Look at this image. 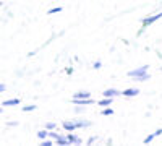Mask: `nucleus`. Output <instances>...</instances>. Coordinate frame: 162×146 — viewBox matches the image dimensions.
I'll return each instance as SVG.
<instances>
[{
    "label": "nucleus",
    "instance_id": "1",
    "mask_svg": "<svg viewBox=\"0 0 162 146\" xmlns=\"http://www.w3.org/2000/svg\"><path fill=\"white\" fill-rule=\"evenodd\" d=\"M162 18V12L160 13H156V15H151V16H146V18H143L141 20V25H143V28L146 29L148 26H151L152 23H156L157 20H160Z\"/></svg>",
    "mask_w": 162,
    "mask_h": 146
},
{
    "label": "nucleus",
    "instance_id": "2",
    "mask_svg": "<svg viewBox=\"0 0 162 146\" xmlns=\"http://www.w3.org/2000/svg\"><path fill=\"white\" fill-rule=\"evenodd\" d=\"M148 68H149L148 65H143V67H138V68H135V70H130L126 75H128L130 78H133V80H136V78H140L141 75H144V73L148 71Z\"/></svg>",
    "mask_w": 162,
    "mask_h": 146
},
{
    "label": "nucleus",
    "instance_id": "3",
    "mask_svg": "<svg viewBox=\"0 0 162 146\" xmlns=\"http://www.w3.org/2000/svg\"><path fill=\"white\" fill-rule=\"evenodd\" d=\"M140 94V89L138 88H126L123 91H120V96H125V98H135Z\"/></svg>",
    "mask_w": 162,
    "mask_h": 146
},
{
    "label": "nucleus",
    "instance_id": "4",
    "mask_svg": "<svg viewBox=\"0 0 162 146\" xmlns=\"http://www.w3.org/2000/svg\"><path fill=\"white\" fill-rule=\"evenodd\" d=\"M102 96L104 98H117V96H120V91L118 89H115V88H109V89H106V91L102 93Z\"/></svg>",
    "mask_w": 162,
    "mask_h": 146
},
{
    "label": "nucleus",
    "instance_id": "5",
    "mask_svg": "<svg viewBox=\"0 0 162 146\" xmlns=\"http://www.w3.org/2000/svg\"><path fill=\"white\" fill-rule=\"evenodd\" d=\"M71 102L76 106H89V104H94V101H92V98H83V99H73Z\"/></svg>",
    "mask_w": 162,
    "mask_h": 146
},
{
    "label": "nucleus",
    "instance_id": "6",
    "mask_svg": "<svg viewBox=\"0 0 162 146\" xmlns=\"http://www.w3.org/2000/svg\"><path fill=\"white\" fill-rule=\"evenodd\" d=\"M67 140L70 141V144H81V143H83V140H81L79 136H76V135H73L71 132L67 135Z\"/></svg>",
    "mask_w": 162,
    "mask_h": 146
},
{
    "label": "nucleus",
    "instance_id": "7",
    "mask_svg": "<svg viewBox=\"0 0 162 146\" xmlns=\"http://www.w3.org/2000/svg\"><path fill=\"white\" fill-rule=\"evenodd\" d=\"M20 104V99L18 98H13V99H7V101H3L2 106H5V107H11V106H18Z\"/></svg>",
    "mask_w": 162,
    "mask_h": 146
},
{
    "label": "nucleus",
    "instance_id": "8",
    "mask_svg": "<svg viewBox=\"0 0 162 146\" xmlns=\"http://www.w3.org/2000/svg\"><path fill=\"white\" fill-rule=\"evenodd\" d=\"M114 99L112 98H102L99 102H97V106H101V107H109V106H112Z\"/></svg>",
    "mask_w": 162,
    "mask_h": 146
},
{
    "label": "nucleus",
    "instance_id": "9",
    "mask_svg": "<svg viewBox=\"0 0 162 146\" xmlns=\"http://www.w3.org/2000/svg\"><path fill=\"white\" fill-rule=\"evenodd\" d=\"M75 127L76 128H88V127H91V122H88V120H75Z\"/></svg>",
    "mask_w": 162,
    "mask_h": 146
},
{
    "label": "nucleus",
    "instance_id": "10",
    "mask_svg": "<svg viewBox=\"0 0 162 146\" xmlns=\"http://www.w3.org/2000/svg\"><path fill=\"white\" fill-rule=\"evenodd\" d=\"M63 130L65 132H75L76 130V127H75V122H63Z\"/></svg>",
    "mask_w": 162,
    "mask_h": 146
},
{
    "label": "nucleus",
    "instance_id": "11",
    "mask_svg": "<svg viewBox=\"0 0 162 146\" xmlns=\"http://www.w3.org/2000/svg\"><path fill=\"white\" fill-rule=\"evenodd\" d=\"M55 144H60V146H68L70 141L67 140V136H63V135H59V138L55 140Z\"/></svg>",
    "mask_w": 162,
    "mask_h": 146
},
{
    "label": "nucleus",
    "instance_id": "12",
    "mask_svg": "<svg viewBox=\"0 0 162 146\" xmlns=\"http://www.w3.org/2000/svg\"><path fill=\"white\" fill-rule=\"evenodd\" d=\"M83 98H91V94L88 91H79L73 94V99H83Z\"/></svg>",
    "mask_w": 162,
    "mask_h": 146
},
{
    "label": "nucleus",
    "instance_id": "13",
    "mask_svg": "<svg viewBox=\"0 0 162 146\" xmlns=\"http://www.w3.org/2000/svg\"><path fill=\"white\" fill-rule=\"evenodd\" d=\"M37 109V106H34V104H29V106H23L21 110L23 112H33V110H36Z\"/></svg>",
    "mask_w": 162,
    "mask_h": 146
},
{
    "label": "nucleus",
    "instance_id": "14",
    "mask_svg": "<svg viewBox=\"0 0 162 146\" xmlns=\"http://www.w3.org/2000/svg\"><path fill=\"white\" fill-rule=\"evenodd\" d=\"M101 114L106 115V117H110V115H114V109H110V107H102Z\"/></svg>",
    "mask_w": 162,
    "mask_h": 146
},
{
    "label": "nucleus",
    "instance_id": "15",
    "mask_svg": "<svg viewBox=\"0 0 162 146\" xmlns=\"http://www.w3.org/2000/svg\"><path fill=\"white\" fill-rule=\"evenodd\" d=\"M47 138H50V140H54V141H55V140L59 138V133H55L54 130H47Z\"/></svg>",
    "mask_w": 162,
    "mask_h": 146
},
{
    "label": "nucleus",
    "instance_id": "16",
    "mask_svg": "<svg viewBox=\"0 0 162 146\" xmlns=\"http://www.w3.org/2000/svg\"><path fill=\"white\" fill-rule=\"evenodd\" d=\"M62 10H63L62 7H54V8H50L49 12H47V15H55V13H60Z\"/></svg>",
    "mask_w": 162,
    "mask_h": 146
},
{
    "label": "nucleus",
    "instance_id": "17",
    "mask_svg": "<svg viewBox=\"0 0 162 146\" xmlns=\"http://www.w3.org/2000/svg\"><path fill=\"white\" fill-rule=\"evenodd\" d=\"M52 144H55V141H54V140H47V138H45V140H42V143H40V146H52Z\"/></svg>",
    "mask_w": 162,
    "mask_h": 146
},
{
    "label": "nucleus",
    "instance_id": "18",
    "mask_svg": "<svg viewBox=\"0 0 162 146\" xmlns=\"http://www.w3.org/2000/svg\"><path fill=\"white\" fill-rule=\"evenodd\" d=\"M149 78H151V75H149V73L146 71V73H144V75H141L140 78H136V81H148Z\"/></svg>",
    "mask_w": 162,
    "mask_h": 146
},
{
    "label": "nucleus",
    "instance_id": "19",
    "mask_svg": "<svg viewBox=\"0 0 162 146\" xmlns=\"http://www.w3.org/2000/svg\"><path fill=\"white\" fill-rule=\"evenodd\" d=\"M154 140H156V138H154V135L151 133V135H148V136L144 138V141H143V143H144V144H149V143H152Z\"/></svg>",
    "mask_w": 162,
    "mask_h": 146
},
{
    "label": "nucleus",
    "instance_id": "20",
    "mask_svg": "<svg viewBox=\"0 0 162 146\" xmlns=\"http://www.w3.org/2000/svg\"><path fill=\"white\" fill-rule=\"evenodd\" d=\"M55 128H57V123H54V122L45 123V130H55Z\"/></svg>",
    "mask_w": 162,
    "mask_h": 146
},
{
    "label": "nucleus",
    "instance_id": "21",
    "mask_svg": "<svg viewBox=\"0 0 162 146\" xmlns=\"http://www.w3.org/2000/svg\"><path fill=\"white\" fill-rule=\"evenodd\" d=\"M37 138H39V140H45V138H47V130L37 132Z\"/></svg>",
    "mask_w": 162,
    "mask_h": 146
},
{
    "label": "nucleus",
    "instance_id": "22",
    "mask_svg": "<svg viewBox=\"0 0 162 146\" xmlns=\"http://www.w3.org/2000/svg\"><path fill=\"white\" fill-rule=\"evenodd\" d=\"M101 67H102V63H101L99 60H97V62H94V63H92V68H94V70H99Z\"/></svg>",
    "mask_w": 162,
    "mask_h": 146
},
{
    "label": "nucleus",
    "instance_id": "23",
    "mask_svg": "<svg viewBox=\"0 0 162 146\" xmlns=\"http://www.w3.org/2000/svg\"><path fill=\"white\" fill-rule=\"evenodd\" d=\"M5 89H7V86H5L3 83H0V94H2V93L5 91Z\"/></svg>",
    "mask_w": 162,
    "mask_h": 146
},
{
    "label": "nucleus",
    "instance_id": "24",
    "mask_svg": "<svg viewBox=\"0 0 162 146\" xmlns=\"http://www.w3.org/2000/svg\"><path fill=\"white\" fill-rule=\"evenodd\" d=\"M96 140H97L96 136H91V138L88 140V144H92V143H94V141H96Z\"/></svg>",
    "mask_w": 162,
    "mask_h": 146
},
{
    "label": "nucleus",
    "instance_id": "25",
    "mask_svg": "<svg viewBox=\"0 0 162 146\" xmlns=\"http://www.w3.org/2000/svg\"><path fill=\"white\" fill-rule=\"evenodd\" d=\"M16 125H18V122H8L7 123V127H16Z\"/></svg>",
    "mask_w": 162,
    "mask_h": 146
},
{
    "label": "nucleus",
    "instance_id": "26",
    "mask_svg": "<svg viewBox=\"0 0 162 146\" xmlns=\"http://www.w3.org/2000/svg\"><path fill=\"white\" fill-rule=\"evenodd\" d=\"M71 73H73V68H71V67H70V68H67V75H71Z\"/></svg>",
    "mask_w": 162,
    "mask_h": 146
},
{
    "label": "nucleus",
    "instance_id": "27",
    "mask_svg": "<svg viewBox=\"0 0 162 146\" xmlns=\"http://www.w3.org/2000/svg\"><path fill=\"white\" fill-rule=\"evenodd\" d=\"M0 114H2V107H0Z\"/></svg>",
    "mask_w": 162,
    "mask_h": 146
},
{
    "label": "nucleus",
    "instance_id": "28",
    "mask_svg": "<svg viewBox=\"0 0 162 146\" xmlns=\"http://www.w3.org/2000/svg\"><path fill=\"white\" fill-rule=\"evenodd\" d=\"M0 7H2V2H0Z\"/></svg>",
    "mask_w": 162,
    "mask_h": 146
}]
</instances>
